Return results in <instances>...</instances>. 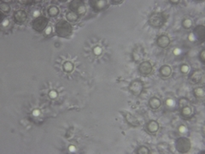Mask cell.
I'll return each mask as SVG.
<instances>
[{
    "label": "cell",
    "instance_id": "7c38bea8",
    "mask_svg": "<svg viewBox=\"0 0 205 154\" xmlns=\"http://www.w3.org/2000/svg\"><path fill=\"white\" fill-rule=\"evenodd\" d=\"M156 44L161 48L168 47L170 44V39L167 35H160L156 40Z\"/></svg>",
    "mask_w": 205,
    "mask_h": 154
},
{
    "label": "cell",
    "instance_id": "3957f363",
    "mask_svg": "<svg viewBox=\"0 0 205 154\" xmlns=\"http://www.w3.org/2000/svg\"><path fill=\"white\" fill-rule=\"evenodd\" d=\"M69 9L72 12L77 14L79 16H84L86 12H87V9H86V5L83 1L81 0H73L69 3Z\"/></svg>",
    "mask_w": 205,
    "mask_h": 154
},
{
    "label": "cell",
    "instance_id": "603a6c76",
    "mask_svg": "<svg viewBox=\"0 0 205 154\" xmlns=\"http://www.w3.org/2000/svg\"><path fill=\"white\" fill-rule=\"evenodd\" d=\"M182 26H183V28H185L186 29H191L192 26V22L190 19H185L183 20V22H182Z\"/></svg>",
    "mask_w": 205,
    "mask_h": 154
},
{
    "label": "cell",
    "instance_id": "30bf717a",
    "mask_svg": "<svg viewBox=\"0 0 205 154\" xmlns=\"http://www.w3.org/2000/svg\"><path fill=\"white\" fill-rule=\"evenodd\" d=\"M27 20V13L24 10H17L14 14V21L17 24H22Z\"/></svg>",
    "mask_w": 205,
    "mask_h": 154
},
{
    "label": "cell",
    "instance_id": "7402d4cb",
    "mask_svg": "<svg viewBox=\"0 0 205 154\" xmlns=\"http://www.w3.org/2000/svg\"><path fill=\"white\" fill-rule=\"evenodd\" d=\"M0 10L3 13H9L10 11V7H9V5L7 3L2 2V3H0Z\"/></svg>",
    "mask_w": 205,
    "mask_h": 154
},
{
    "label": "cell",
    "instance_id": "ac0fdd59",
    "mask_svg": "<svg viewBox=\"0 0 205 154\" xmlns=\"http://www.w3.org/2000/svg\"><path fill=\"white\" fill-rule=\"evenodd\" d=\"M47 13H48V15L50 16L54 17V16H56L59 14V9L56 6H55V5H51V6L48 8Z\"/></svg>",
    "mask_w": 205,
    "mask_h": 154
},
{
    "label": "cell",
    "instance_id": "d6986e66",
    "mask_svg": "<svg viewBox=\"0 0 205 154\" xmlns=\"http://www.w3.org/2000/svg\"><path fill=\"white\" fill-rule=\"evenodd\" d=\"M62 68H63V70L67 73H71L73 70H74V64L69 62V61H67L65 63H63L62 65Z\"/></svg>",
    "mask_w": 205,
    "mask_h": 154
},
{
    "label": "cell",
    "instance_id": "484cf974",
    "mask_svg": "<svg viewBox=\"0 0 205 154\" xmlns=\"http://www.w3.org/2000/svg\"><path fill=\"white\" fill-rule=\"evenodd\" d=\"M180 71L183 73V74H187L189 71V66L187 64H183L180 67Z\"/></svg>",
    "mask_w": 205,
    "mask_h": 154
},
{
    "label": "cell",
    "instance_id": "8fae6325",
    "mask_svg": "<svg viewBox=\"0 0 205 154\" xmlns=\"http://www.w3.org/2000/svg\"><path fill=\"white\" fill-rule=\"evenodd\" d=\"M202 77H203V73L201 69H197L192 73V75L190 77V81L194 83L197 84L199 82H201Z\"/></svg>",
    "mask_w": 205,
    "mask_h": 154
},
{
    "label": "cell",
    "instance_id": "9c48e42d",
    "mask_svg": "<svg viewBox=\"0 0 205 154\" xmlns=\"http://www.w3.org/2000/svg\"><path fill=\"white\" fill-rule=\"evenodd\" d=\"M121 113L125 116L127 122H128L130 125L134 126V127H139V126L140 125L139 120L137 119L136 116H134L133 114L129 113L128 111H121Z\"/></svg>",
    "mask_w": 205,
    "mask_h": 154
},
{
    "label": "cell",
    "instance_id": "83f0119b",
    "mask_svg": "<svg viewBox=\"0 0 205 154\" xmlns=\"http://www.w3.org/2000/svg\"><path fill=\"white\" fill-rule=\"evenodd\" d=\"M18 2L20 3H22V4H31L35 1H34V0H28V1H27V0H20Z\"/></svg>",
    "mask_w": 205,
    "mask_h": 154
},
{
    "label": "cell",
    "instance_id": "7a4b0ae2",
    "mask_svg": "<svg viewBox=\"0 0 205 154\" xmlns=\"http://www.w3.org/2000/svg\"><path fill=\"white\" fill-rule=\"evenodd\" d=\"M166 22V16L162 12L152 13L149 18L150 25L153 28H161Z\"/></svg>",
    "mask_w": 205,
    "mask_h": 154
},
{
    "label": "cell",
    "instance_id": "2e32d148",
    "mask_svg": "<svg viewBox=\"0 0 205 154\" xmlns=\"http://www.w3.org/2000/svg\"><path fill=\"white\" fill-rule=\"evenodd\" d=\"M160 74L163 78H168L172 75V69L168 65H163L160 68Z\"/></svg>",
    "mask_w": 205,
    "mask_h": 154
},
{
    "label": "cell",
    "instance_id": "cb8c5ba5",
    "mask_svg": "<svg viewBox=\"0 0 205 154\" xmlns=\"http://www.w3.org/2000/svg\"><path fill=\"white\" fill-rule=\"evenodd\" d=\"M179 104H180V108H183L184 106L189 105L190 101L187 98H180V100H179Z\"/></svg>",
    "mask_w": 205,
    "mask_h": 154
},
{
    "label": "cell",
    "instance_id": "6da1fadb",
    "mask_svg": "<svg viewBox=\"0 0 205 154\" xmlns=\"http://www.w3.org/2000/svg\"><path fill=\"white\" fill-rule=\"evenodd\" d=\"M73 31L71 24L67 21L61 20L56 24V35L62 38H66L70 36Z\"/></svg>",
    "mask_w": 205,
    "mask_h": 154
},
{
    "label": "cell",
    "instance_id": "f546056e",
    "mask_svg": "<svg viewBox=\"0 0 205 154\" xmlns=\"http://www.w3.org/2000/svg\"><path fill=\"white\" fill-rule=\"evenodd\" d=\"M94 54L95 55H100L101 54V52H102V50H101V48L98 47V46H97V47L94 48Z\"/></svg>",
    "mask_w": 205,
    "mask_h": 154
},
{
    "label": "cell",
    "instance_id": "f1b7e54d",
    "mask_svg": "<svg viewBox=\"0 0 205 154\" xmlns=\"http://www.w3.org/2000/svg\"><path fill=\"white\" fill-rule=\"evenodd\" d=\"M200 60L202 61V63H205V50H202L200 53Z\"/></svg>",
    "mask_w": 205,
    "mask_h": 154
},
{
    "label": "cell",
    "instance_id": "d6a6232c",
    "mask_svg": "<svg viewBox=\"0 0 205 154\" xmlns=\"http://www.w3.org/2000/svg\"><path fill=\"white\" fill-rule=\"evenodd\" d=\"M185 130H186V128L184 127V126H180V131L181 133H184L185 132Z\"/></svg>",
    "mask_w": 205,
    "mask_h": 154
},
{
    "label": "cell",
    "instance_id": "44dd1931",
    "mask_svg": "<svg viewBox=\"0 0 205 154\" xmlns=\"http://www.w3.org/2000/svg\"><path fill=\"white\" fill-rule=\"evenodd\" d=\"M194 95L197 98L204 97V90L202 88H196L194 89Z\"/></svg>",
    "mask_w": 205,
    "mask_h": 154
},
{
    "label": "cell",
    "instance_id": "e0dca14e",
    "mask_svg": "<svg viewBox=\"0 0 205 154\" xmlns=\"http://www.w3.org/2000/svg\"><path fill=\"white\" fill-rule=\"evenodd\" d=\"M161 104H162V102H161V100L159 99L158 98L153 97L149 100V106L151 109H153V110L158 109L159 107L161 106Z\"/></svg>",
    "mask_w": 205,
    "mask_h": 154
},
{
    "label": "cell",
    "instance_id": "ffe728a7",
    "mask_svg": "<svg viewBox=\"0 0 205 154\" xmlns=\"http://www.w3.org/2000/svg\"><path fill=\"white\" fill-rule=\"evenodd\" d=\"M66 17H67V19H68V22H76L79 18V16H78L77 14H75V13L72 12V11H69L66 14Z\"/></svg>",
    "mask_w": 205,
    "mask_h": 154
},
{
    "label": "cell",
    "instance_id": "277c9868",
    "mask_svg": "<svg viewBox=\"0 0 205 154\" xmlns=\"http://www.w3.org/2000/svg\"><path fill=\"white\" fill-rule=\"evenodd\" d=\"M175 146H176V150L180 153H187L192 147L190 140L186 137H180L178 139L175 143Z\"/></svg>",
    "mask_w": 205,
    "mask_h": 154
},
{
    "label": "cell",
    "instance_id": "4316f807",
    "mask_svg": "<svg viewBox=\"0 0 205 154\" xmlns=\"http://www.w3.org/2000/svg\"><path fill=\"white\" fill-rule=\"evenodd\" d=\"M49 96H50V98L54 99V98H57L58 93H57L56 90H51V91H50V93H49Z\"/></svg>",
    "mask_w": 205,
    "mask_h": 154
},
{
    "label": "cell",
    "instance_id": "1f68e13d",
    "mask_svg": "<svg viewBox=\"0 0 205 154\" xmlns=\"http://www.w3.org/2000/svg\"><path fill=\"white\" fill-rule=\"evenodd\" d=\"M171 3H173V4H179L180 3V0H170L169 1Z\"/></svg>",
    "mask_w": 205,
    "mask_h": 154
},
{
    "label": "cell",
    "instance_id": "5bb4252c",
    "mask_svg": "<svg viewBox=\"0 0 205 154\" xmlns=\"http://www.w3.org/2000/svg\"><path fill=\"white\" fill-rule=\"evenodd\" d=\"M146 127H147V130L150 133H155L158 131L159 123L155 120H150L149 123H147Z\"/></svg>",
    "mask_w": 205,
    "mask_h": 154
},
{
    "label": "cell",
    "instance_id": "9a60e30c",
    "mask_svg": "<svg viewBox=\"0 0 205 154\" xmlns=\"http://www.w3.org/2000/svg\"><path fill=\"white\" fill-rule=\"evenodd\" d=\"M192 108L190 106V105H187V106H184L183 108H181V115L183 116L185 119H189L192 116Z\"/></svg>",
    "mask_w": 205,
    "mask_h": 154
},
{
    "label": "cell",
    "instance_id": "5b68a950",
    "mask_svg": "<svg viewBox=\"0 0 205 154\" xmlns=\"http://www.w3.org/2000/svg\"><path fill=\"white\" fill-rule=\"evenodd\" d=\"M48 22H49L48 18H46L45 16H40L37 17V18H35V19L32 22V27H33V29H34L35 31L41 33L44 29L46 28Z\"/></svg>",
    "mask_w": 205,
    "mask_h": 154
},
{
    "label": "cell",
    "instance_id": "8992f818",
    "mask_svg": "<svg viewBox=\"0 0 205 154\" xmlns=\"http://www.w3.org/2000/svg\"><path fill=\"white\" fill-rule=\"evenodd\" d=\"M144 89V83L139 80H135L131 82L129 85V90L135 96H139Z\"/></svg>",
    "mask_w": 205,
    "mask_h": 154
},
{
    "label": "cell",
    "instance_id": "d4e9b609",
    "mask_svg": "<svg viewBox=\"0 0 205 154\" xmlns=\"http://www.w3.org/2000/svg\"><path fill=\"white\" fill-rule=\"evenodd\" d=\"M137 153L138 154H149L150 150L148 147L146 146H140L138 150H137Z\"/></svg>",
    "mask_w": 205,
    "mask_h": 154
},
{
    "label": "cell",
    "instance_id": "4fadbf2b",
    "mask_svg": "<svg viewBox=\"0 0 205 154\" xmlns=\"http://www.w3.org/2000/svg\"><path fill=\"white\" fill-rule=\"evenodd\" d=\"M194 35H196L197 39L200 41L204 40L205 39V27L202 25L197 26L194 29Z\"/></svg>",
    "mask_w": 205,
    "mask_h": 154
},
{
    "label": "cell",
    "instance_id": "4dcf8cb0",
    "mask_svg": "<svg viewBox=\"0 0 205 154\" xmlns=\"http://www.w3.org/2000/svg\"><path fill=\"white\" fill-rule=\"evenodd\" d=\"M123 2L122 0H117V1H115V0H112L111 3H113V4H120V3H121Z\"/></svg>",
    "mask_w": 205,
    "mask_h": 154
},
{
    "label": "cell",
    "instance_id": "52a82bcc",
    "mask_svg": "<svg viewBox=\"0 0 205 154\" xmlns=\"http://www.w3.org/2000/svg\"><path fill=\"white\" fill-rule=\"evenodd\" d=\"M91 7L95 11H101L104 10L107 6L108 1L106 0H92L91 1Z\"/></svg>",
    "mask_w": 205,
    "mask_h": 154
},
{
    "label": "cell",
    "instance_id": "ba28073f",
    "mask_svg": "<svg viewBox=\"0 0 205 154\" xmlns=\"http://www.w3.org/2000/svg\"><path fill=\"white\" fill-rule=\"evenodd\" d=\"M139 70L143 76H148L152 72V65L148 61H144L139 64Z\"/></svg>",
    "mask_w": 205,
    "mask_h": 154
}]
</instances>
